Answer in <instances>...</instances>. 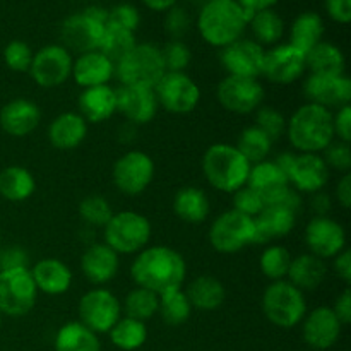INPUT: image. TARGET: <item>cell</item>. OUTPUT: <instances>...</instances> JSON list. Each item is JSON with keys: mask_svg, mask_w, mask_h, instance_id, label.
<instances>
[{"mask_svg": "<svg viewBox=\"0 0 351 351\" xmlns=\"http://www.w3.org/2000/svg\"><path fill=\"white\" fill-rule=\"evenodd\" d=\"M3 64L12 72H29L34 51L23 40H12L3 48Z\"/></svg>", "mask_w": 351, "mask_h": 351, "instance_id": "cell-47", "label": "cell"}, {"mask_svg": "<svg viewBox=\"0 0 351 351\" xmlns=\"http://www.w3.org/2000/svg\"><path fill=\"white\" fill-rule=\"evenodd\" d=\"M322 160L328 165L329 170L339 171V173H348L351 170V146L350 143L335 139L324 151L321 153Z\"/></svg>", "mask_w": 351, "mask_h": 351, "instance_id": "cell-49", "label": "cell"}, {"mask_svg": "<svg viewBox=\"0 0 351 351\" xmlns=\"http://www.w3.org/2000/svg\"><path fill=\"white\" fill-rule=\"evenodd\" d=\"M245 185L256 191L266 206L276 204L291 191L287 173L274 160H264L252 165Z\"/></svg>", "mask_w": 351, "mask_h": 351, "instance_id": "cell-23", "label": "cell"}, {"mask_svg": "<svg viewBox=\"0 0 351 351\" xmlns=\"http://www.w3.org/2000/svg\"><path fill=\"white\" fill-rule=\"evenodd\" d=\"M55 351H101L98 335L79 321L67 322L55 335Z\"/></svg>", "mask_w": 351, "mask_h": 351, "instance_id": "cell-37", "label": "cell"}, {"mask_svg": "<svg viewBox=\"0 0 351 351\" xmlns=\"http://www.w3.org/2000/svg\"><path fill=\"white\" fill-rule=\"evenodd\" d=\"M326 278H328L326 261L305 252L291 259L287 280L305 293V291L317 290L324 283Z\"/></svg>", "mask_w": 351, "mask_h": 351, "instance_id": "cell-32", "label": "cell"}, {"mask_svg": "<svg viewBox=\"0 0 351 351\" xmlns=\"http://www.w3.org/2000/svg\"><path fill=\"white\" fill-rule=\"evenodd\" d=\"M285 134L295 153L321 154L335 141L332 112L314 103H304L287 120Z\"/></svg>", "mask_w": 351, "mask_h": 351, "instance_id": "cell-3", "label": "cell"}, {"mask_svg": "<svg viewBox=\"0 0 351 351\" xmlns=\"http://www.w3.org/2000/svg\"><path fill=\"white\" fill-rule=\"evenodd\" d=\"M302 324V338L311 348L324 351L332 348L341 336L343 324L331 307H315L307 312Z\"/></svg>", "mask_w": 351, "mask_h": 351, "instance_id": "cell-22", "label": "cell"}, {"mask_svg": "<svg viewBox=\"0 0 351 351\" xmlns=\"http://www.w3.org/2000/svg\"><path fill=\"white\" fill-rule=\"evenodd\" d=\"M328 16L338 24H350L351 0H324Z\"/></svg>", "mask_w": 351, "mask_h": 351, "instance_id": "cell-55", "label": "cell"}, {"mask_svg": "<svg viewBox=\"0 0 351 351\" xmlns=\"http://www.w3.org/2000/svg\"><path fill=\"white\" fill-rule=\"evenodd\" d=\"M252 165L237 149L235 144L216 143L202 156V173L213 189L233 194L247 184Z\"/></svg>", "mask_w": 351, "mask_h": 351, "instance_id": "cell-4", "label": "cell"}, {"mask_svg": "<svg viewBox=\"0 0 351 351\" xmlns=\"http://www.w3.org/2000/svg\"><path fill=\"white\" fill-rule=\"evenodd\" d=\"M250 17L252 12L237 0H208L197 16V29L206 43L225 48L243 36Z\"/></svg>", "mask_w": 351, "mask_h": 351, "instance_id": "cell-2", "label": "cell"}, {"mask_svg": "<svg viewBox=\"0 0 351 351\" xmlns=\"http://www.w3.org/2000/svg\"><path fill=\"white\" fill-rule=\"evenodd\" d=\"M71 77L82 89L110 84L115 77V64L99 50L86 51L77 55L72 62Z\"/></svg>", "mask_w": 351, "mask_h": 351, "instance_id": "cell-27", "label": "cell"}, {"mask_svg": "<svg viewBox=\"0 0 351 351\" xmlns=\"http://www.w3.org/2000/svg\"><path fill=\"white\" fill-rule=\"evenodd\" d=\"M77 312L81 324L96 335H108L122 317V302L106 288L96 287L82 295Z\"/></svg>", "mask_w": 351, "mask_h": 351, "instance_id": "cell-13", "label": "cell"}, {"mask_svg": "<svg viewBox=\"0 0 351 351\" xmlns=\"http://www.w3.org/2000/svg\"><path fill=\"white\" fill-rule=\"evenodd\" d=\"M136 45V34H134L132 31L106 26L105 34H103L98 50L101 51L105 57H108L113 64H117V62L122 60Z\"/></svg>", "mask_w": 351, "mask_h": 351, "instance_id": "cell-44", "label": "cell"}, {"mask_svg": "<svg viewBox=\"0 0 351 351\" xmlns=\"http://www.w3.org/2000/svg\"><path fill=\"white\" fill-rule=\"evenodd\" d=\"M29 271L38 291L50 297L67 293L74 280L71 267L57 257H43Z\"/></svg>", "mask_w": 351, "mask_h": 351, "instance_id": "cell-28", "label": "cell"}, {"mask_svg": "<svg viewBox=\"0 0 351 351\" xmlns=\"http://www.w3.org/2000/svg\"><path fill=\"white\" fill-rule=\"evenodd\" d=\"M79 216L88 226L103 228L113 216V209L103 195H88L79 204Z\"/></svg>", "mask_w": 351, "mask_h": 351, "instance_id": "cell-45", "label": "cell"}, {"mask_svg": "<svg viewBox=\"0 0 351 351\" xmlns=\"http://www.w3.org/2000/svg\"><path fill=\"white\" fill-rule=\"evenodd\" d=\"M297 211L285 204H267L254 218V228H256L254 245L256 243L266 245L290 235L297 225Z\"/></svg>", "mask_w": 351, "mask_h": 351, "instance_id": "cell-24", "label": "cell"}, {"mask_svg": "<svg viewBox=\"0 0 351 351\" xmlns=\"http://www.w3.org/2000/svg\"><path fill=\"white\" fill-rule=\"evenodd\" d=\"M0 245H2V233H0Z\"/></svg>", "mask_w": 351, "mask_h": 351, "instance_id": "cell-62", "label": "cell"}, {"mask_svg": "<svg viewBox=\"0 0 351 351\" xmlns=\"http://www.w3.org/2000/svg\"><path fill=\"white\" fill-rule=\"evenodd\" d=\"M261 305L267 321L281 329L297 328L308 312L305 293L288 280L271 281L264 290Z\"/></svg>", "mask_w": 351, "mask_h": 351, "instance_id": "cell-5", "label": "cell"}, {"mask_svg": "<svg viewBox=\"0 0 351 351\" xmlns=\"http://www.w3.org/2000/svg\"><path fill=\"white\" fill-rule=\"evenodd\" d=\"M141 24V14L130 3H119L113 9L108 10V21H106V26L120 27V29L132 31L136 33V29Z\"/></svg>", "mask_w": 351, "mask_h": 351, "instance_id": "cell-51", "label": "cell"}, {"mask_svg": "<svg viewBox=\"0 0 351 351\" xmlns=\"http://www.w3.org/2000/svg\"><path fill=\"white\" fill-rule=\"evenodd\" d=\"M153 89L160 108L173 115L192 113L201 101V89L187 72H165Z\"/></svg>", "mask_w": 351, "mask_h": 351, "instance_id": "cell-12", "label": "cell"}, {"mask_svg": "<svg viewBox=\"0 0 351 351\" xmlns=\"http://www.w3.org/2000/svg\"><path fill=\"white\" fill-rule=\"evenodd\" d=\"M189 302L192 308L202 312H213L221 307L226 300V288L218 278L215 276H197L185 288Z\"/></svg>", "mask_w": 351, "mask_h": 351, "instance_id": "cell-33", "label": "cell"}, {"mask_svg": "<svg viewBox=\"0 0 351 351\" xmlns=\"http://www.w3.org/2000/svg\"><path fill=\"white\" fill-rule=\"evenodd\" d=\"M247 12H257V10L273 9L280 0H237Z\"/></svg>", "mask_w": 351, "mask_h": 351, "instance_id": "cell-60", "label": "cell"}, {"mask_svg": "<svg viewBox=\"0 0 351 351\" xmlns=\"http://www.w3.org/2000/svg\"><path fill=\"white\" fill-rule=\"evenodd\" d=\"M156 95L153 88L144 86H120L117 89V112L122 113L123 119L130 125H146L153 122L158 115Z\"/></svg>", "mask_w": 351, "mask_h": 351, "instance_id": "cell-21", "label": "cell"}, {"mask_svg": "<svg viewBox=\"0 0 351 351\" xmlns=\"http://www.w3.org/2000/svg\"><path fill=\"white\" fill-rule=\"evenodd\" d=\"M103 239L106 245L119 256H132L149 245L151 228L149 219L137 211L113 213L110 221L103 226Z\"/></svg>", "mask_w": 351, "mask_h": 351, "instance_id": "cell-7", "label": "cell"}, {"mask_svg": "<svg viewBox=\"0 0 351 351\" xmlns=\"http://www.w3.org/2000/svg\"><path fill=\"white\" fill-rule=\"evenodd\" d=\"M331 308H332V312L336 314V317L339 319V322L343 324V328L350 324L351 322V291L348 287L341 291V295H338V297H336L335 305H332Z\"/></svg>", "mask_w": 351, "mask_h": 351, "instance_id": "cell-56", "label": "cell"}, {"mask_svg": "<svg viewBox=\"0 0 351 351\" xmlns=\"http://www.w3.org/2000/svg\"><path fill=\"white\" fill-rule=\"evenodd\" d=\"M335 139L351 143V105H345L332 112Z\"/></svg>", "mask_w": 351, "mask_h": 351, "instance_id": "cell-54", "label": "cell"}, {"mask_svg": "<svg viewBox=\"0 0 351 351\" xmlns=\"http://www.w3.org/2000/svg\"><path fill=\"white\" fill-rule=\"evenodd\" d=\"M305 245L308 254L322 261L332 259L346 249V232L331 216H314L305 226Z\"/></svg>", "mask_w": 351, "mask_h": 351, "instance_id": "cell-17", "label": "cell"}, {"mask_svg": "<svg viewBox=\"0 0 351 351\" xmlns=\"http://www.w3.org/2000/svg\"><path fill=\"white\" fill-rule=\"evenodd\" d=\"M158 308H160V295L141 287L132 288L122 302V315L141 322L153 319L158 314Z\"/></svg>", "mask_w": 351, "mask_h": 351, "instance_id": "cell-40", "label": "cell"}, {"mask_svg": "<svg viewBox=\"0 0 351 351\" xmlns=\"http://www.w3.org/2000/svg\"><path fill=\"white\" fill-rule=\"evenodd\" d=\"M41 122L40 106L26 98H16L0 108V127L10 137H26Z\"/></svg>", "mask_w": 351, "mask_h": 351, "instance_id": "cell-26", "label": "cell"}, {"mask_svg": "<svg viewBox=\"0 0 351 351\" xmlns=\"http://www.w3.org/2000/svg\"><path fill=\"white\" fill-rule=\"evenodd\" d=\"M345 53H343L341 48L336 47L331 41L322 40L305 55V67H307L308 74H345Z\"/></svg>", "mask_w": 351, "mask_h": 351, "instance_id": "cell-34", "label": "cell"}, {"mask_svg": "<svg viewBox=\"0 0 351 351\" xmlns=\"http://www.w3.org/2000/svg\"><path fill=\"white\" fill-rule=\"evenodd\" d=\"M233 209L242 215L249 216V218H256L264 208H266V202L263 201L259 194L256 191L249 187V185H243L242 189H239L237 192H233Z\"/></svg>", "mask_w": 351, "mask_h": 351, "instance_id": "cell-50", "label": "cell"}, {"mask_svg": "<svg viewBox=\"0 0 351 351\" xmlns=\"http://www.w3.org/2000/svg\"><path fill=\"white\" fill-rule=\"evenodd\" d=\"M324 36V21L317 12H302L295 17L290 27V41L288 43L307 55L317 43H321Z\"/></svg>", "mask_w": 351, "mask_h": 351, "instance_id": "cell-35", "label": "cell"}, {"mask_svg": "<svg viewBox=\"0 0 351 351\" xmlns=\"http://www.w3.org/2000/svg\"><path fill=\"white\" fill-rule=\"evenodd\" d=\"M108 336L115 348L122 351H136L147 341L146 322L122 315L119 322L110 329Z\"/></svg>", "mask_w": 351, "mask_h": 351, "instance_id": "cell-39", "label": "cell"}, {"mask_svg": "<svg viewBox=\"0 0 351 351\" xmlns=\"http://www.w3.org/2000/svg\"><path fill=\"white\" fill-rule=\"evenodd\" d=\"M0 324H2V314H0Z\"/></svg>", "mask_w": 351, "mask_h": 351, "instance_id": "cell-63", "label": "cell"}, {"mask_svg": "<svg viewBox=\"0 0 351 351\" xmlns=\"http://www.w3.org/2000/svg\"><path fill=\"white\" fill-rule=\"evenodd\" d=\"M29 256L19 245H10L0 250V271L17 269V267H29Z\"/></svg>", "mask_w": 351, "mask_h": 351, "instance_id": "cell-53", "label": "cell"}, {"mask_svg": "<svg viewBox=\"0 0 351 351\" xmlns=\"http://www.w3.org/2000/svg\"><path fill=\"white\" fill-rule=\"evenodd\" d=\"M264 86L259 79L237 77L226 75L219 81L216 88V98L219 105L235 115H249L254 113L264 101Z\"/></svg>", "mask_w": 351, "mask_h": 351, "instance_id": "cell-15", "label": "cell"}, {"mask_svg": "<svg viewBox=\"0 0 351 351\" xmlns=\"http://www.w3.org/2000/svg\"><path fill=\"white\" fill-rule=\"evenodd\" d=\"M79 115L88 123H101L117 113V89L110 84L82 89L77 98Z\"/></svg>", "mask_w": 351, "mask_h": 351, "instance_id": "cell-29", "label": "cell"}, {"mask_svg": "<svg viewBox=\"0 0 351 351\" xmlns=\"http://www.w3.org/2000/svg\"><path fill=\"white\" fill-rule=\"evenodd\" d=\"M192 311L194 308H192L184 288L165 291V293L160 295V308H158V314L161 315L165 324L171 326V328L185 324L191 319Z\"/></svg>", "mask_w": 351, "mask_h": 351, "instance_id": "cell-41", "label": "cell"}, {"mask_svg": "<svg viewBox=\"0 0 351 351\" xmlns=\"http://www.w3.org/2000/svg\"><path fill=\"white\" fill-rule=\"evenodd\" d=\"M72 53L62 45H47L33 55L29 75L40 88L53 89L65 84L72 74Z\"/></svg>", "mask_w": 351, "mask_h": 351, "instance_id": "cell-16", "label": "cell"}, {"mask_svg": "<svg viewBox=\"0 0 351 351\" xmlns=\"http://www.w3.org/2000/svg\"><path fill=\"white\" fill-rule=\"evenodd\" d=\"M331 261L335 274L346 285V287H348L351 283V252L348 249H345L343 252H339L338 256L332 257Z\"/></svg>", "mask_w": 351, "mask_h": 351, "instance_id": "cell-57", "label": "cell"}, {"mask_svg": "<svg viewBox=\"0 0 351 351\" xmlns=\"http://www.w3.org/2000/svg\"><path fill=\"white\" fill-rule=\"evenodd\" d=\"M161 57L167 72H185L192 60V51L182 40H170L161 48Z\"/></svg>", "mask_w": 351, "mask_h": 351, "instance_id": "cell-48", "label": "cell"}, {"mask_svg": "<svg viewBox=\"0 0 351 351\" xmlns=\"http://www.w3.org/2000/svg\"><path fill=\"white\" fill-rule=\"evenodd\" d=\"M291 259H293V256H291L287 247L269 243L259 257L261 273L271 281L287 280Z\"/></svg>", "mask_w": 351, "mask_h": 351, "instance_id": "cell-43", "label": "cell"}, {"mask_svg": "<svg viewBox=\"0 0 351 351\" xmlns=\"http://www.w3.org/2000/svg\"><path fill=\"white\" fill-rule=\"evenodd\" d=\"M266 48L249 38H240L228 47L221 48L219 62L228 75L259 79L263 75V64Z\"/></svg>", "mask_w": 351, "mask_h": 351, "instance_id": "cell-19", "label": "cell"}, {"mask_svg": "<svg viewBox=\"0 0 351 351\" xmlns=\"http://www.w3.org/2000/svg\"><path fill=\"white\" fill-rule=\"evenodd\" d=\"M335 197L343 209L351 208V173H343L336 184Z\"/></svg>", "mask_w": 351, "mask_h": 351, "instance_id": "cell-58", "label": "cell"}, {"mask_svg": "<svg viewBox=\"0 0 351 351\" xmlns=\"http://www.w3.org/2000/svg\"><path fill=\"white\" fill-rule=\"evenodd\" d=\"M274 161L287 173L290 187L300 195H312L324 191L331 177V170L324 163L321 154L283 153Z\"/></svg>", "mask_w": 351, "mask_h": 351, "instance_id": "cell-9", "label": "cell"}, {"mask_svg": "<svg viewBox=\"0 0 351 351\" xmlns=\"http://www.w3.org/2000/svg\"><path fill=\"white\" fill-rule=\"evenodd\" d=\"M247 27H250L254 38L261 47H274L281 41L285 33V21L274 9L257 10L249 19Z\"/></svg>", "mask_w": 351, "mask_h": 351, "instance_id": "cell-38", "label": "cell"}, {"mask_svg": "<svg viewBox=\"0 0 351 351\" xmlns=\"http://www.w3.org/2000/svg\"><path fill=\"white\" fill-rule=\"evenodd\" d=\"M130 278L136 287L161 295L184 288L187 263L184 256L167 245H151L136 254L130 264Z\"/></svg>", "mask_w": 351, "mask_h": 351, "instance_id": "cell-1", "label": "cell"}, {"mask_svg": "<svg viewBox=\"0 0 351 351\" xmlns=\"http://www.w3.org/2000/svg\"><path fill=\"white\" fill-rule=\"evenodd\" d=\"M38 288L29 267L0 271V314L7 317H24L38 302Z\"/></svg>", "mask_w": 351, "mask_h": 351, "instance_id": "cell-10", "label": "cell"}, {"mask_svg": "<svg viewBox=\"0 0 351 351\" xmlns=\"http://www.w3.org/2000/svg\"><path fill=\"white\" fill-rule=\"evenodd\" d=\"M165 29L170 34L171 40H182L191 29V16L185 9L175 5L170 10H167L165 17Z\"/></svg>", "mask_w": 351, "mask_h": 351, "instance_id": "cell-52", "label": "cell"}, {"mask_svg": "<svg viewBox=\"0 0 351 351\" xmlns=\"http://www.w3.org/2000/svg\"><path fill=\"white\" fill-rule=\"evenodd\" d=\"M273 141L266 136L256 125H250L240 132L237 141V149L243 154L250 165L261 163L264 160H269V153L273 149Z\"/></svg>", "mask_w": 351, "mask_h": 351, "instance_id": "cell-42", "label": "cell"}, {"mask_svg": "<svg viewBox=\"0 0 351 351\" xmlns=\"http://www.w3.org/2000/svg\"><path fill=\"white\" fill-rule=\"evenodd\" d=\"M106 21L108 10L99 5H91L82 12L72 14L62 23V47L77 55L98 50L106 29Z\"/></svg>", "mask_w": 351, "mask_h": 351, "instance_id": "cell-6", "label": "cell"}, {"mask_svg": "<svg viewBox=\"0 0 351 351\" xmlns=\"http://www.w3.org/2000/svg\"><path fill=\"white\" fill-rule=\"evenodd\" d=\"M254 218L230 209L215 218L209 228L208 239L213 249L219 254H237L254 245Z\"/></svg>", "mask_w": 351, "mask_h": 351, "instance_id": "cell-11", "label": "cell"}, {"mask_svg": "<svg viewBox=\"0 0 351 351\" xmlns=\"http://www.w3.org/2000/svg\"><path fill=\"white\" fill-rule=\"evenodd\" d=\"M34 191H36V180L27 168L12 165L0 171V197L5 201H27Z\"/></svg>", "mask_w": 351, "mask_h": 351, "instance_id": "cell-36", "label": "cell"}, {"mask_svg": "<svg viewBox=\"0 0 351 351\" xmlns=\"http://www.w3.org/2000/svg\"><path fill=\"white\" fill-rule=\"evenodd\" d=\"M154 173L156 167L153 158L144 151L130 149L115 161L112 168V180L122 194L136 197L149 187Z\"/></svg>", "mask_w": 351, "mask_h": 351, "instance_id": "cell-14", "label": "cell"}, {"mask_svg": "<svg viewBox=\"0 0 351 351\" xmlns=\"http://www.w3.org/2000/svg\"><path fill=\"white\" fill-rule=\"evenodd\" d=\"M254 113H256V117H254L256 119L254 125L263 130L273 143H276L281 136H285L288 119L280 110L274 108V106L261 105Z\"/></svg>", "mask_w": 351, "mask_h": 351, "instance_id": "cell-46", "label": "cell"}, {"mask_svg": "<svg viewBox=\"0 0 351 351\" xmlns=\"http://www.w3.org/2000/svg\"><path fill=\"white\" fill-rule=\"evenodd\" d=\"M89 123L77 112H64L48 125V141L55 149L71 151L84 143Z\"/></svg>", "mask_w": 351, "mask_h": 351, "instance_id": "cell-30", "label": "cell"}, {"mask_svg": "<svg viewBox=\"0 0 351 351\" xmlns=\"http://www.w3.org/2000/svg\"><path fill=\"white\" fill-rule=\"evenodd\" d=\"M171 209L180 221L199 225V223H204L211 215V201L201 187L187 185L175 192Z\"/></svg>", "mask_w": 351, "mask_h": 351, "instance_id": "cell-31", "label": "cell"}, {"mask_svg": "<svg viewBox=\"0 0 351 351\" xmlns=\"http://www.w3.org/2000/svg\"><path fill=\"white\" fill-rule=\"evenodd\" d=\"M119 269L120 256L106 243H91L81 256L82 276L95 287L108 285Z\"/></svg>", "mask_w": 351, "mask_h": 351, "instance_id": "cell-25", "label": "cell"}, {"mask_svg": "<svg viewBox=\"0 0 351 351\" xmlns=\"http://www.w3.org/2000/svg\"><path fill=\"white\" fill-rule=\"evenodd\" d=\"M331 206V197H329V194H326L324 191L315 192V194L311 195V208L314 209L315 216H329Z\"/></svg>", "mask_w": 351, "mask_h": 351, "instance_id": "cell-59", "label": "cell"}, {"mask_svg": "<svg viewBox=\"0 0 351 351\" xmlns=\"http://www.w3.org/2000/svg\"><path fill=\"white\" fill-rule=\"evenodd\" d=\"M304 93L307 103L335 112L351 103V79L346 74H308L304 81Z\"/></svg>", "mask_w": 351, "mask_h": 351, "instance_id": "cell-20", "label": "cell"}, {"mask_svg": "<svg viewBox=\"0 0 351 351\" xmlns=\"http://www.w3.org/2000/svg\"><path fill=\"white\" fill-rule=\"evenodd\" d=\"M305 53L290 43H278L264 53L263 75L273 84H293L305 74Z\"/></svg>", "mask_w": 351, "mask_h": 351, "instance_id": "cell-18", "label": "cell"}, {"mask_svg": "<svg viewBox=\"0 0 351 351\" xmlns=\"http://www.w3.org/2000/svg\"><path fill=\"white\" fill-rule=\"evenodd\" d=\"M143 3L154 12H167L177 5V0H143Z\"/></svg>", "mask_w": 351, "mask_h": 351, "instance_id": "cell-61", "label": "cell"}, {"mask_svg": "<svg viewBox=\"0 0 351 351\" xmlns=\"http://www.w3.org/2000/svg\"><path fill=\"white\" fill-rule=\"evenodd\" d=\"M165 72L161 48L153 43H137L115 64V77L120 81V86L154 88Z\"/></svg>", "mask_w": 351, "mask_h": 351, "instance_id": "cell-8", "label": "cell"}]
</instances>
